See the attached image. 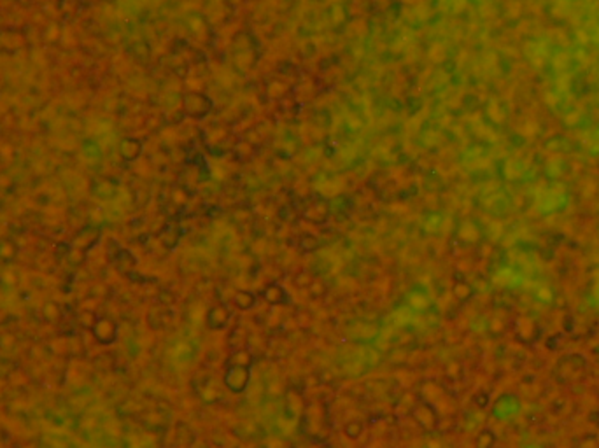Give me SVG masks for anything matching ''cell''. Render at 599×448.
<instances>
[{
	"instance_id": "7a4b0ae2",
	"label": "cell",
	"mask_w": 599,
	"mask_h": 448,
	"mask_svg": "<svg viewBox=\"0 0 599 448\" xmlns=\"http://www.w3.org/2000/svg\"><path fill=\"white\" fill-rule=\"evenodd\" d=\"M412 417L415 418V422L420 424L426 429H433L437 426V411L433 410L428 403H417L412 408Z\"/></svg>"
},
{
	"instance_id": "277c9868",
	"label": "cell",
	"mask_w": 599,
	"mask_h": 448,
	"mask_svg": "<svg viewBox=\"0 0 599 448\" xmlns=\"http://www.w3.org/2000/svg\"><path fill=\"white\" fill-rule=\"evenodd\" d=\"M253 363H254V355L253 352L249 349H244V347H240V349L233 350L228 357V366H244V368H253Z\"/></svg>"
},
{
	"instance_id": "6da1fadb",
	"label": "cell",
	"mask_w": 599,
	"mask_h": 448,
	"mask_svg": "<svg viewBox=\"0 0 599 448\" xmlns=\"http://www.w3.org/2000/svg\"><path fill=\"white\" fill-rule=\"evenodd\" d=\"M251 382V368L244 366H228L224 371V385L233 394H242L247 390Z\"/></svg>"
},
{
	"instance_id": "52a82bcc",
	"label": "cell",
	"mask_w": 599,
	"mask_h": 448,
	"mask_svg": "<svg viewBox=\"0 0 599 448\" xmlns=\"http://www.w3.org/2000/svg\"><path fill=\"white\" fill-rule=\"evenodd\" d=\"M343 432H345V436L349 440H359L361 434L364 432V424L361 422V420H351V422L345 426Z\"/></svg>"
},
{
	"instance_id": "5b68a950",
	"label": "cell",
	"mask_w": 599,
	"mask_h": 448,
	"mask_svg": "<svg viewBox=\"0 0 599 448\" xmlns=\"http://www.w3.org/2000/svg\"><path fill=\"white\" fill-rule=\"evenodd\" d=\"M256 303H258L256 294L249 292V291H240V292H237L233 296V307L239 308V310H251Z\"/></svg>"
},
{
	"instance_id": "3957f363",
	"label": "cell",
	"mask_w": 599,
	"mask_h": 448,
	"mask_svg": "<svg viewBox=\"0 0 599 448\" xmlns=\"http://www.w3.org/2000/svg\"><path fill=\"white\" fill-rule=\"evenodd\" d=\"M230 308L226 305H218V307H212L207 313V326L210 329H224L230 322Z\"/></svg>"
},
{
	"instance_id": "8992f818",
	"label": "cell",
	"mask_w": 599,
	"mask_h": 448,
	"mask_svg": "<svg viewBox=\"0 0 599 448\" xmlns=\"http://www.w3.org/2000/svg\"><path fill=\"white\" fill-rule=\"evenodd\" d=\"M265 299L266 301H268V303H272V305H279V303H284V301H286V291L282 289V287L280 286H270L268 289L265 291Z\"/></svg>"
}]
</instances>
